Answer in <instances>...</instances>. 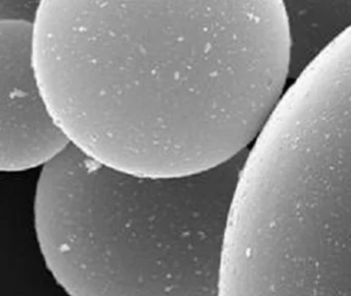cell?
I'll use <instances>...</instances> for the list:
<instances>
[{
	"label": "cell",
	"mask_w": 351,
	"mask_h": 296,
	"mask_svg": "<svg viewBox=\"0 0 351 296\" xmlns=\"http://www.w3.org/2000/svg\"><path fill=\"white\" fill-rule=\"evenodd\" d=\"M38 84L71 145L151 178L213 170L250 149L285 94L282 0H45Z\"/></svg>",
	"instance_id": "6da1fadb"
},
{
	"label": "cell",
	"mask_w": 351,
	"mask_h": 296,
	"mask_svg": "<svg viewBox=\"0 0 351 296\" xmlns=\"http://www.w3.org/2000/svg\"><path fill=\"white\" fill-rule=\"evenodd\" d=\"M250 149L176 178L120 172L73 145L43 166L34 234L69 296H217L223 241Z\"/></svg>",
	"instance_id": "7a4b0ae2"
},
{
	"label": "cell",
	"mask_w": 351,
	"mask_h": 296,
	"mask_svg": "<svg viewBox=\"0 0 351 296\" xmlns=\"http://www.w3.org/2000/svg\"><path fill=\"white\" fill-rule=\"evenodd\" d=\"M0 169H42L62 153L69 138L55 121L38 84L34 24L0 22Z\"/></svg>",
	"instance_id": "3957f363"
},
{
	"label": "cell",
	"mask_w": 351,
	"mask_h": 296,
	"mask_svg": "<svg viewBox=\"0 0 351 296\" xmlns=\"http://www.w3.org/2000/svg\"><path fill=\"white\" fill-rule=\"evenodd\" d=\"M289 80H295L351 28V0H285Z\"/></svg>",
	"instance_id": "277c9868"
},
{
	"label": "cell",
	"mask_w": 351,
	"mask_h": 296,
	"mask_svg": "<svg viewBox=\"0 0 351 296\" xmlns=\"http://www.w3.org/2000/svg\"><path fill=\"white\" fill-rule=\"evenodd\" d=\"M40 2L0 0V22H24L34 25Z\"/></svg>",
	"instance_id": "5b68a950"
}]
</instances>
